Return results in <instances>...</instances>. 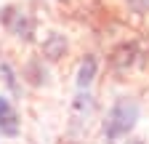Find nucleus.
<instances>
[{"mask_svg":"<svg viewBox=\"0 0 149 144\" xmlns=\"http://www.w3.org/2000/svg\"><path fill=\"white\" fill-rule=\"evenodd\" d=\"M125 8L133 16H149V0H125Z\"/></svg>","mask_w":149,"mask_h":144,"instance_id":"10","label":"nucleus"},{"mask_svg":"<svg viewBox=\"0 0 149 144\" xmlns=\"http://www.w3.org/2000/svg\"><path fill=\"white\" fill-rule=\"evenodd\" d=\"M22 134V115L11 96L0 94V136L3 139H16Z\"/></svg>","mask_w":149,"mask_h":144,"instance_id":"4","label":"nucleus"},{"mask_svg":"<svg viewBox=\"0 0 149 144\" xmlns=\"http://www.w3.org/2000/svg\"><path fill=\"white\" fill-rule=\"evenodd\" d=\"M67 53H69V40H67V35L64 32H48L45 38L40 40V56L48 62V64H56V62H61L67 59Z\"/></svg>","mask_w":149,"mask_h":144,"instance_id":"5","label":"nucleus"},{"mask_svg":"<svg viewBox=\"0 0 149 144\" xmlns=\"http://www.w3.org/2000/svg\"><path fill=\"white\" fill-rule=\"evenodd\" d=\"M0 27H3L11 38L22 40V43H35L37 40V19L35 13H29L27 8L8 3L0 8Z\"/></svg>","mask_w":149,"mask_h":144,"instance_id":"2","label":"nucleus"},{"mask_svg":"<svg viewBox=\"0 0 149 144\" xmlns=\"http://www.w3.org/2000/svg\"><path fill=\"white\" fill-rule=\"evenodd\" d=\"M146 59H149V56H146V51L141 48V40H123V43H117L115 48L109 51L107 67H109L112 75L123 78V75H128L133 67H141Z\"/></svg>","mask_w":149,"mask_h":144,"instance_id":"3","label":"nucleus"},{"mask_svg":"<svg viewBox=\"0 0 149 144\" xmlns=\"http://www.w3.org/2000/svg\"><path fill=\"white\" fill-rule=\"evenodd\" d=\"M0 80H3V85L8 88V94L11 99H22V75H19V69L11 64V62H0Z\"/></svg>","mask_w":149,"mask_h":144,"instance_id":"8","label":"nucleus"},{"mask_svg":"<svg viewBox=\"0 0 149 144\" xmlns=\"http://www.w3.org/2000/svg\"><path fill=\"white\" fill-rule=\"evenodd\" d=\"M99 69H101L99 53H85V56L80 59V64H77V72H74V85H77V91H88V88L96 83Z\"/></svg>","mask_w":149,"mask_h":144,"instance_id":"7","label":"nucleus"},{"mask_svg":"<svg viewBox=\"0 0 149 144\" xmlns=\"http://www.w3.org/2000/svg\"><path fill=\"white\" fill-rule=\"evenodd\" d=\"M93 107H96L93 96L88 91H77V96H74V101H72V115H74V120H80V117L88 120L91 112H93Z\"/></svg>","mask_w":149,"mask_h":144,"instance_id":"9","label":"nucleus"},{"mask_svg":"<svg viewBox=\"0 0 149 144\" xmlns=\"http://www.w3.org/2000/svg\"><path fill=\"white\" fill-rule=\"evenodd\" d=\"M139 117H141L139 101L133 96H117L109 104V110L101 120V134H104L107 144H120L123 139H128L139 125Z\"/></svg>","mask_w":149,"mask_h":144,"instance_id":"1","label":"nucleus"},{"mask_svg":"<svg viewBox=\"0 0 149 144\" xmlns=\"http://www.w3.org/2000/svg\"><path fill=\"white\" fill-rule=\"evenodd\" d=\"M22 80L35 85V88H40V85H48L51 83V67L43 56H29L24 64H22Z\"/></svg>","mask_w":149,"mask_h":144,"instance_id":"6","label":"nucleus"}]
</instances>
